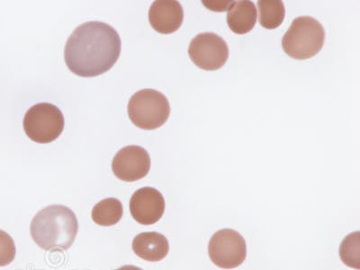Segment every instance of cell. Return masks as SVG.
<instances>
[{
	"instance_id": "7",
	"label": "cell",
	"mask_w": 360,
	"mask_h": 270,
	"mask_svg": "<svg viewBox=\"0 0 360 270\" xmlns=\"http://www.w3.org/2000/svg\"><path fill=\"white\" fill-rule=\"evenodd\" d=\"M188 54L195 65L200 69L217 70L229 59V47L219 35L202 33L191 41Z\"/></svg>"
},
{
	"instance_id": "2",
	"label": "cell",
	"mask_w": 360,
	"mask_h": 270,
	"mask_svg": "<svg viewBox=\"0 0 360 270\" xmlns=\"http://www.w3.org/2000/svg\"><path fill=\"white\" fill-rule=\"evenodd\" d=\"M79 231L75 214L64 205H50L32 221L31 236L41 249L65 250L72 245Z\"/></svg>"
},
{
	"instance_id": "5",
	"label": "cell",
	"mask_w": 360,
	"mask_h": 270,
	"mask_svg": "<svg viewBox=\"0 0 360 270\" xmlns=\"http://www.w3.org/2000/svg\"><path fill=\"white\" fill-rule=\"evenodd\" d=\"M24 130L32 141L50 143L63 134L64 117L56 105L40 103L28 109L24 118Z\"/></svg>"
},
{
	"instance_id": "8",
	"label": "cell",
	"mask_w": 360,
	"mask_h": 270,
	"mask_svg": "<svg viewBox=\"0 0 360 270\" xmlns=\"http://www.w3.org/2000/svg\"><path fill=\"white\" fill-rule=\"evenodd\" d=\"M150 169V158L144 148L129 146L115 154L112 162V172L119 179L134 182L143 179Z\"/></svg>"
},
{
	"instance_id": "16",
	"label": "cell",
	"mask_w": 360,
	"mask_h": 270,
	"mask_svg": "<svg viewBox=\"0 0 360 270\" xmlns=\"http://www.w3.org/2000/svg\"><path fill=\"white\" fill-rule=\"evenodd\" d=\"M15 253L14 240L6 231L0 230V266L11 264L15 258Z\"/></svg>"
},
{
	"instance_id": "14",
	"label": "cell",
	"mask_w": 360,
	"mask_h": 270,
	"mask_svg": "<svg viewBox=\"0 0 360 270\" xmlns=\"http://www.w3.org/2000/svg\"><path fill=\"white\" fill-rule=\"evenodd\" d=\"M259 20L262 27L276 29L284 22L285 9L281 0H259L258 1Z\"/></svg>"
},
{
	"instance_id": "12",
	"label": "cell",
	"mask_w": 360,
	"mask_h": 270,
	"mask_svg": "<svg viewBox=\"0 0 360 270\" xmlns=\"http://www.w3.org/2000/svg\"><path fill=\"white\" fill-rule=\"evenodd\" d=\"M256 22L257 8L252 1H233V5L228 9L227 24L233 33H249L255 27Z\"/></svg>"
},
{
	"instance_id": "3",
	"label": "cell",
	"mask_w": 360,
	"mask_h": 270,
	"mask_svg": "<svg viewBox=\"0 0 360 270\" xmlns=\"http://www.w3.org/2000/svg\"><path fill=\"white\" fill-rule=\"evenodd\" d=\"M326 41V31L319 21L299 17L292 21L282 40L283 50L295 60H307L319 53Z\"/></svg>"
},
{
	"instance_id": "15",
	"label": "cell",
	"mask_w": 360,
	"mask_h": 270,
	"mask_svg": "<svg viewBox=\"0 0 360 270\" xmlns=\"http://www.w3.org/2000/svg\"><path fill=\"white\" fill-rule=\"evenodd\" d=\"M360 236L359 231L350 233L343 240L340 248V259L344 264L359 269L360 255Z\"/></svg>"
},
{
	"instance_id": "6",
	"label": "cell",
	"mask_w": 360,
	"mask_h": 270,
	"mask_svg": "<svg viewBox=\"0 0 360 270\" xmlns=\"http://www.w3.org/2000/svg\"><path fill=\"white\" fill-rule=\"evenodd\" d=\"M208 253L212 262L219 268L236 269L246 259V242L236 231L220 230L212 236Z\"/></svg>"
},
{
	"instance_id": "17",
	"label": "cell",
	"mask_w": 360,
	"mask_h": 270,
	"mask_svg": "<svg viewBox=\"0 0 360 270\" xmlns=\"http://www.w3.org/2000/svg\"><path fill=\"white\" fill-rule=\"evenodd\" d=\"M207 8L215 12L228 11L233 1H202Z\"/></svg>"
},
{
	"instance_id": "18",
	"label": "cell",
	"mask_w": 360,
	"mask_h": 270,
	"mask_svg": "<svg viewBox=\"0 0 360 270\" xmlns=\"http://www.w3.org/2000/svg\"><path fill=\"white\" fill-rule=\"evenodd\" d=\"M117 270H143V269L138 268V266L127 265V266H121L120 269H118Z\"/></svg>"
},
{
	"instance_id": "11",
	"label": "cell",
	"mask_w": 360,
	"mask_h": 270,
	"mask_svg": "<svg viewBox=\"0 0 360 270\" xmlns=\"http://www.w3.org/2000/svg\"><path fill=\"white\" fill-rule=\"evenodd\" d=\"M133 250L141 259L157 262L165 259L169 252V244L162 234L149 231L141 233L134 238Z\"/></svg>"
},
{
	"instance_id": "1",
	"label": "cell",
	"mask_w": 360,
	"mask_h": 270,
	"mask_svg": "<svg viewBox=\"0 0 360 270\" xmlns=\"http://www.w3.org/2000/svg\"><path fill=\"white\" fill-rule=\"evenodd\" d=\"M121 53L120 37L111 25L86 22L73 31L67 41L64 59L70 72L90 78L108 72Z\"/></svg>"
},
{
	"instance_id": "9",
	"label": "cell",
	"mask_w": 360,
	"mask_h": 270,
	"mask_svg": "<svg viewBox=\"0 0 360 270\" xmlns=\"http://www.w3.org/2000/svg\"><path fill=\"white\" fill-rule=\"evenodd\" d=\"M130 213L134 219L143 225L156 224L163 217L165 200L156 188L146 186L134 192L130 200Z\"/></svg>"
},
{
	"instance_id": "13",
	"label": "cell",
	"mask_w": 360,
	"mask_h": 270,
	"mask_svg": "<svg viewBox=\"0 0 360 270\" xmlns=\"http://www.w3.org/2000/svg\"><path fill=\"white\" fill-rule=\"evenodd\" d=\"M124 214L122 202L117 198H105L93 208V221L101 226H112L120 221Z\"/></svg>"
},
{
	"instance_id": "4",
	"label": "cell",
	"mask_w": 360,
	"mask_h": 270,
	"mask_svg": "<svg viewBox=\"0 0 360 270\" xmlns=\"http://www.w3.org/2000/svg\"><path fill=\"white\" fill-rule=\"evenodd\" d=\"M170 105L162 92L141 89L130 98L128 115L135 127L143 130H154L168 121Z\"/></svg>"
},
{
	"instance_id": "10",
	"label": "cell",
	"mask_w": 360,
	"mask_h": 270,
	"mask_svg": "<svg viewBox=\"0 0 360 270\" xmlns=\"http://www.w3.org/2000/svg\"><path fill=\"white\" fill-rule=\"evenodd\" d=\"M184 19L181 4L174 0H157L150 6L149 21L158 33L169 34L178 31Z\"/></svg>"
}]
</instances>
